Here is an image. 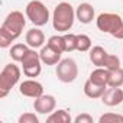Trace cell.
<instances>
[{
	"instance_id": "1",
	"label": "cell",
	"mask_w": 123,
	"mask_h": 123,
	"mask_svg": "<svg viewBox=\"0 0 123 123\" xmlns=\"http://www.w3.org/2000/svg\"><path fill=\"white\" fill-rule=\"evenodd\" d=\"M25 25H26V19L22 12L19 10L10 12L0 26V46L9 48L12 42L22 35Z\"/></svg>"
},
{
	"instance_id": "2",
	"label": "cell",
	"mask_w": 123,
	"mask_h": 123,
	"mask_svg": "<svg viewBox=\"0 0 123 123\" xmlns=\"http://www.w3.org/2000/svg\"><path fill=\"white\" fill-rule=\"evenodd\" d=\"M75 19H77L75 10L68 2L58 3L52 12V26L55 31L62 32V33H67L74 26Z\"/></svg>"
},
{
	"instance_id": "3",
	"label": "cell",
	"mask_w": 123,
	"mask_h": 123,
	"mask_svg": "<svg viewBox=\"0 0 123 123\" xmlns=\"http://www.w3.org/2000/svg\"><path fill=\"white\" fill-rule=\"evenodd\" d=\"M96 25L103 33H109L116 39H123V19L120 15L111 12L100 13L96 19Z\"/></svg>"
},
{
	"instance_id": "4",
	"label": "cell",
	"mask_w": 123,
	"mask_h": 123,
	"mask_svg": "<svg viewBox=\"0 0 123 123\" xmlns=\"http://www.w3.org/2000/svg\"><path fill=\"white\" fill-rule=\"evenodd\" d=\"M20 68L16 64H7L0 73V98L7 97L10 90L20 80Z\"/></svg>"
},
{
	"instance_id": "5",
	"label": "cell",
	"mask_w": 123,
	"mask_h": 123,
	"mask_svg": "<svg viewBox=\"0 0 123 123\" xmlns=\"http://www.w3.org/2000/svg\"><path fill=\"white\" fill-rule=\"evenodd\" d=\"M25 12H26V18L38 28L49 22V10L41 0H31L26 5Z\"/></svg>"
},
{
	"instance_id": "6",
	"label": "cell",
	"mask_w": 123,
	"mask_h": 123,
	"mask_svg": "<svg viewBox=\"0 0 123 123\" xmlns=\"http://www.w3.org/2000/svg\"><path fill=\"white\" fill-rule=\"evenodd\" d=\"M55 74L61 83L70 84V83L75 81L78 77V65L73 58H64L56 64Z\"/></svg>"
},
{
	"instance_id": "7",
	"label": "cell",
	"mask_w": 123,
	"mask_h": 123,
	"mask_svg": "<svg viewBox=\"0 0 123 123\" xmlns=\"http://www.w3.org/2000/svg\"><path fill=\"white\" fill-rule=\"evenodd\" d=\"M20 64H22V70H23V74L26 75V77H29V78H35V77H38L39 74H41V71H42V59H41V55H39V52H36L33 48H31L26 54H25V56H23V59L20 61Z\"/></svg>"
},
{
	"instance_id": "8",
	"label": "cell",
	"mask_w": 123,
	"mask_h": 123,
	"mask_svg": "<svg viewBox=\"0 0 123 123\" xmlns=\"http://www.w3.org/2000/svg\"><path fill=\"white\" fill-rule=\"evenodd\" d=\"M19 93L25 97L38 98L39 96L43 94V86L33 78H28L19 84Z\"/></svg>"
},
{
	"instance_id": "9",
	"label": "cell",
	"mask_w": 123,
	"mask_h": 123,
	"mask_svg": "<svg viewBox=\"0 0 123 123\" xmlns=\"http://www.w3.org/2000/svg\"><path fill=\"white\" fill-rule=\"evenodd\" d=\"M56 107V100L52 94H42L33 101V109L39 114H51Z\"/></svg>"
},
{
	"instance_id": "10",
	"label": "cell",
	"mask_w": 123,
	"mask_h": 123,
	"mask_svg": "<svg viewBox=\"0 0 123 123\" xmlns=\"http://www.w3.org/2000/svg\"><path fill=\"white\" fill-rule=\"evenodd\" d=\"M101 101L104 106L114 107L123 103V90L120 87H107L104 94L101 96Z\"/></svg>"
},
{
	"instance_id": "11",
	"label": "cell",
	"mask_w": 123,
	"mask_h": 123,
	"mask_svg": "<svg viewBox=\"0 0 123 123\" xmlns=\"http://www.w3.org/2000/svg\"><path fill=\"white\" fill-rule=\"evenodd\" d=\"M75 16H77L78 22L83 23V25L91 23L93 19H94V16H96L93 5H90V3H80L77 6V9H75Z\"/></svg>"
},
{
	"instance_id": "12",
	"label": "cell",
	"mask_w": 123,
	"mask_h": 123,
	"mask_svg": "<svg viewBox=\"0 0 123 123\" xmlns=\"http://www.w3.org/2000/svg\"><path fill=\"white\" fill-rule=\"evenodd\" d=\"M25 41H26V43H28L31 48H33V49L42 48L43 43H45V33H43L38 26H35V28H32V29H29V31L26 32Z\"/></svg>"
},
{
	"instance_id": "13",
	"label": "cell",
	"mask_w": 123,
	"mask_h": 123,
	"mask_svg": "<svg viewBox=\"0 0 123 123\" xmlns=\"http://www.w3.org/2000/svg\"><path fill=\"white\" fill-rule=\"evenodd\" d=\"M39 55L42 59V64H46V65H56L61 61V52H58L56 49H54L48 43L41 48Z\"/></svg>"
},
{
	"instance_id": "14",
	"label": "cell",
	"mask_w": 123,
	"mask_h": 123,
	"mask_svg": "<svg viewBox=\"0 0 123 123\" xmlns=\"http://www.w3.org/2000/svg\"><path fill=\"white\" fill-rule=\"evenodd\" d=\"M107 87L104 86H98L96 83H93L91 80H87L84 83V94L88 98H101V96L104 94Z\"/></svg>"
},
{
	"instance_id": "15",
	"label": "cell",
	"mask_w": 123,
	"mask_h": 123,
	"mask_svg": "<svg viewBox=\"0 0 123 123\" xmlns=\"http://www.w3.org/2000/svg\"><path fill=\"white\" fill-rule=\"evenodd\" d=\"M88 80H91L93 83L98 84V86H104V87H109L107 83H109V70L104 68V67H97L96 70L91 71Z\"/></svg>"
},
{
	"instance_id": "16",
	"label": "cell",
	"mask_w": 123,
	"mask_h": 123,
	"mask_svg": "<svg viewBox=\"0 0 123 123\" xmlns=\"http://www.w3.org/2000/svg\"><path fill=\"white\" fill-rule=\"evenodd\" d=\"M106 56H107V51L103 46H93L90 49V61L96 67H103Z\"/></svg>"
},
{
	"instance_id": "17",
	"label": "cell",
	"mask_w": 123,
	"mask_h": 123,
	"mask_svg": "<svg viewBox=\"0 0 123 123\" xmlns=\"http://www.w3.org/2000/svg\"><path fill=\"white\" fill-rule=\"evenodd\" d=\"M71 116L67 110L64 109H59V110H54L48 117L46 122L48 123H71Z\"/></svg>"
},
{
	"instance_id": "18",
	"label": "cell",
	"mask_w": 123,
	"mask_h": 123,
	"mask_svg": "<svg viewBox=\"0 0 123 123\" xmlns=\"http://www.w3.org/2000/svg\"><path fill=\"white\" fill-rule=\"evenodd\" d=\"M29 49H31V46L28 43H15V45H12L9 55H10V58L15 61V62H20V61L23 59V56H25V54Z\"/></svg>"
},
{
	"instance_id": "19",
	"label": "cell",
	"mask_w": 123,
	"mask_h": 123,
	"mask_svg": "<svg viewBox=\"0 0 123 123\" xmlns=\"http://www.w3.org/2000/svg\"><path fill=\"white\" fill-rule=\"evenodd\" d=\"M109 87H122L123 86V68H114L109 70Z\"/></svg>"
},
{
	"instance_id": "20",
	"label": "cell",
	"mask_w": 123,
	"mask_h": 123,
	"mask_svg": "<svg viewBox=\"0 0 123 123\" xmlns=\"http://www.w3.org/2000/svg\"><path fill=\"white\" fill-rule=\"evenodd\" d=\"M49 46H52L54 49H56L58 52H65V42H64V35L61 36V35H54V36H51L49 39H48V42H46Z\"/></svg>"
},
{
	"instance_id": "21",
	"label": "cell",
	"mask_w": 123,
	"mask_h": 123,
	"mask_svg": "<svg viewBox=\"0 0 123 123\" xmlns=\"http://www.w3.org/2000/svg\"><path fill=\"white\" fill-rule=\"evenodd\" d=\"M91 49V39L86 33L77 35V51L80 52H87Z\"/></svg>"
},
{
	"instance_id": "22",
	"label": "cell",
	"mask_w": 123,
	"mask_h": 123,
	"mask_svg": "<svg viewBox=\"0 0 123 123\" xmlns=\"http://www.w3.org/2000/svg\"><path fill=\"white\" fill-rule=\"evenodd\" d=\"M64 42H65V52L77 51V35L65 33L64 35Z\"/></svg>"
},
{
	"instance_id": "23",
	"label": "cell",
	"mask_w": 123,
	"mask_h": 123,
	"mask_svg": "<svg viewBox=\"0 0 123 123\" xmlns=\"http://www.w3.org/2000/svg\"><path fill=\"white\" fill-rule=\"evenodd\" d=\"M104 68L107 70H114V68H119L120 67V59L117 55H113V54H107L106 59H104V64H103Z\"/></svg>"
},
{
	"instance_id": "24",
	"label": "cell",
	"mask_w": 123,
	"mask_h": 123,
	"mask_svg": "<svg viewBox=\"0 0 123 123\" xmlns=\"http://www.w3.org/2000/svg\"><path fill=\"white\" fill-rule=\"evenodd\" d=\"M114 122H123V116L117 113H104L98 117V123H114Z\"/></svg>"
},
{
	"instance_id": "25",
	"label": "cell",
	"mask_w": 123,
	"mask_h": 123,
	"mask_svg": "<svg viewBox=\"0 0 123 123\" xmlns=\"http://www.w3.org/2000/svg\"><path fill=\"white\" fill-rule=\"evenodd\" d=\"M18 123H39V117L35 113L26 111V113H23V114L19 116Z\"/></svg>"
},
{
	"instance_id": "26",
	"label": "cell",
	"mask_w": 123,
	"mask_h": 123,
	"mask_svg": "<svg viewBox=\"0 0 123 123\" xmlns=\"http://www.w3.org/2000/svg\"><path fill=\"white\" fill-rule=\"evenodd\" d=\"M74 123H93V116H90L88 113H81L75 116Z\"/></svg>"
}]
</instances>
